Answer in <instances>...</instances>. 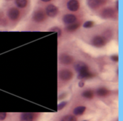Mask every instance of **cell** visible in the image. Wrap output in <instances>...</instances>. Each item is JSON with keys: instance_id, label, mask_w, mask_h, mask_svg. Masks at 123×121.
Masks as SVG:
<instances>
[{"instance_id": "cb8c5ba5", "label": "cell", "mask_w": 123, "mask_h": 121, "mask_svg": "<svg viewBox=\"0 0 123 121\" xmlns=\"http://www.w3.org/2000/svg\"><path fill=\"white\" fill-rule=\"evenodd\" d=\"M6 117V113H0V121H4Z\"/></svg>"}, {"instance_id": "603a6c76", "label": "cell", "mask_w": 123, "mask_h": 121, "mask_svg": "<svg viewBox=\"0 0 123 121\" xmlns=\"http://www.w3.org/2000/svg\"><path fill=\"white\" fill-rule=\"evenodd\" d=\"M111 59L115 62H117L119 61V57H118L117 55H113V56H111Z\"/></svg>"}, {"instance_id": "9a60e30c", "label": "cell", "mask_w": 123, "mask_h": 121, "mask_svg": "<svg viewBox=\"0 0 123 121\" xmlns=\"http://www.w3.org/2000/svg\"><path fill=\"white\" fill-rule=\"evenodd\" d=\"M79 23H72L66 27V30L68 32H74L79 27Z\"/></svg>"}, {"instance_id": "7402d4cb", "label": "cell", "mask_w": 123, "mask_h": 121, "mask_svg": "<svg viewBox=\"0 0 123 121\" xmlns=\"http://www.w3.org/2000/svg\"><path fill=\"white\" fill-rule=\"evenodd\" d=\"M66 105H67V102H61V103L58 104V110H61L62 109L64 108V107H65Z\"/></svg>"}, {"instance_id": "ffe728a7", "label": "cell", "mask_w": 123, "mask_h": 121, "mask_svg": "<svg viewBox=\"0 0 123 121\" xmlns=\"http://www.w3.org/2000/svg\"><path fill=\"white\" fill-rule=\"evenodd\" d=\"M94 25V22H92V21H86V22H85L84 23L83 27H84V28H90V27H93Z\"/></svg>"}, {"instance_id": "8992f818", "label": "cell", "mask_w": 123, "mask_h": 121, "mask_svg": "<svg viewBox=\"0 0 123 121\" xmlns=\"http://www.w3.org/2000/svg\"><path fill=\"white\" fill-rule=\"evenodd\" d=\"M115 10L111 8V7H107V8H105L101 15L103 18H105V19H109V18H112L115 16Z\"/></svg>"}, {"instance_id": "5b68a950", "label": "cell", "mask_w": 123, "mask_h": 121, "mask_svg": "<svg viewBox=\"0 0 123 121\" xmlns=\"http://www.w3.org/2000/svg\"><path fill=\"white\" fill-rule=\"evenodd\" d=\"M74 68L76 69V71L79 74V73H81V72H84V71H89V67L88 66L82 62V61H78L75 64V66H74Z\"/></svg>"}, {"instance_id": "277c9868", "label": "cell", "mask_w": 123, "mask_h": 121, "mask_svg": "<svg viewBox=\"0 0 123 121\" xmlns=\"http://www.w3.org/2000/svg\"><path fill=\"white\" fill-rule=\"evenodd\" d=\"M46 13L50 17H54L57 15L58 12V9L56 6L53 5V4H49L47 6L46 9Z\"/></svg>"}, {"instance_id": "484cf974", "label": "cell", "mask_w": 123, "mask_h": 121, "mask_svg": "<svg viewBox=\"0 0 123 121\" xmlns=\"http://www.w3.org/2000/svg\"><path fill=\"white\" fill-rule=\"evenodd\" d=\"M116 7H117V10H118V0L116 1Z\"/></svg>"}, {"instance_id": "6da1fadb", "label": "cell", "mask_w": 123, "mask_h": 121, "mask_svg": "<svg viewBox=\"0 0 123 121\" xmlns=\"http://www.w3.org/2000/svg\"><path fill=\"white\" fill-rule=\"evenodd\" d=\"M106 43H107V39L105 38V36L97 35L94 37L92 40V44L97 48L105 46Z\"/></svg>"}, {"instance_id": "83f0119b", "label": "cell", "mask_w": 123, "mask_h": 121, "mask_svg": "<svg viewBox=\"0 0 123 121\" xmlns=\"http://www.w3.org/2000/svg\"></svg>"}, {"instance_id": "5bb4252c", "label": "cell", "mask_w": 123, "mask_h": 121, "mask_svg": "<svg viewBox=\"0 0 123 121\" xmlns=\"http://www.w3.org/2000/svg\"><path fill=\"white\" fill-rule=\"evenodd\" d=\"M94 76V75L89 72V71H84V72H81V73H79V76H78V78L79 79H89V78H91Z\"/></svg>"}, {"instance_id": "ba28073f", "label": "cell", "mask_w": 123, "mask_h": 121, "mask_svg": "<svg viewBox=\"0 0 123 121\" xmlns=\"http://www.w3.org/2000/svg\"><path fill=\"white\" fill-rule=\"evenodd\" d=\"M19 9H17V8H11L9 9V10L8 11V17L10 19L12 20H16L19 17Z\"/></svg>"}, {"instance_id": "7c38bea8", "label": "cell", "mask_w": 123, "mask_h": 121, "mask_svg": "<svg viewBox=\"0 0 123 121\" xmlns=\"http://www.w3.org/2000/svg\"><path fill=\"white\" fill-rule=\"evenodd\" d=\"M33 114L30 113H22L20 116V121H33Z\"/></svg>"}, {"instance_id": "9c48e42d", "label": "cell", "mask_w": 123, "mask_h": 121, "mask_svg": "<svg viewBox=\"0 0 123 121\" xmlns=\"http://www.w3.org/2000/svg\"><path fill=\"white\" fill-rule=\"evenodd\" d=\"M76 20H77V17L72 14H67L64 15L63 17V21L66 25H70L74 23Z\"/></svg>"}, {"instance_id": "d6986e66", "label": "cell", "mask_w": 123, "mask_h": 121, "mask_svg": "<svg viewBox=\"0 0 123 121\" xmlns=\"http://www.w3.org/2000/svg\"><path fill=\"white\" fill-rule=\"evenodd\" d=\"M61 121H77L76 118L74 115H68L64 116L62 119Z\"/></svg>"}, {"instance_id": "3957f363", "label": "cell", "mask_w": 123, "mask_h": 121, "mask_svg": "<svg viewBox=\"0 0 123 121\" xmlns=\"http://www.w3.org/2000/svg\"><path fill=\"white\" fill-rule=\"evenodd\" d=\"M60 62L64 65H69L74 61V58L68 53H62L59 56Z\"/></svg>"}, {"instance_id": "52a82bcc", "label": "cell", "mask_w": 123, "mask_h": 121, "mask_svg": "<svg viewBox=\"0 0 123 121\" xmlns=\"http://www.w3.org/2000/svg\"><path fill=\"white\" fill-rule=\"evenodd\" d=\"M45 15L43 10H37L33 14V19L36 22H42L44 21Z\"/></svg>"}, {"instance_id": "d4e9b609", "label": "cell", "mask_w": 123, "mask_h": 121, "mask_svg": "<svg viewBox=\"0 0 123 121\" xmlns=\"http://www.w3.org/2000/svg\"><path fill=\"white\" fill-rule=\"evenodd\" d=\"M79 87H83L84 86V82L83 81H80L79 83Z\"/></svg>"}, {"instance_id": "e0dca14e", "label": "cell", "mask_w": 123, "mask_h": 121, "mask_svg": "<svg viewBox=\"0 0 123 121\" xmlns=\"http://www.w3.org/2000/svg\"><path fill=\"white\" fill-rule=\"evenodd\" d=\"M81 95H82V97H84L86 99L91 100L94 97V92H93V91H92L90 89H87V90L84 91L82 92Z\"/></svg>"}, {"instance_id": "7a4b0ae2", "label": "cell", "mask_w": 123, "mask_h": 121, "mask_svg": "<svg viewBox=\"0 0 123 121\" xmlns=\"http://www.w3.org/2000/svg\"><path fill=\"white\" fill-rule=\"evenodd\" d=\"M59 77L63 81H69L73 78V73L70 70L64 69L59 71Z\"/></svg>"}, {"instance_id": "ac0fdd59", "label": "cell", "mask_w": 123, "mask_h": 121, "mask_svg": "<svg viewBox=\"0 0 123 121\" xmlns=\"http://www.w3.org/2000/svg\"><path fill=\"white\" fill-rule=\"evenodd\" d=\"M17 6L19 8H24L27 6V0H15Z\"/></svg>"}, {"instance_id": "44dd1931", "label": "cell", "mask_w": 123, "mask_h": 121, "mask_svg": "<svg viewBox=\"0 0 123 121\" xmlns=\"http://www.w3.org/2000/svg\"><path fill=\"white\" fill-rule=\"evenodd\" d=\"M50 31H51V32H56L58 33V37L61 36V29L60 27H54L51 28V29L50 30Z\"/></svg>"}, {"instance_id": "8fae6325", "label": "cell", "mask_w": 123, "mask_h": 121, "mask_svg": "<svg viewBox=\"0 0 123 121\" xmlns=\"http://www.w3.org/2000/svg\"><path fill=\"white\" fill-rule=\"evenodd\" d=\"M79 2L78 0H70L67 3L68 9L71 12H76L79 9Z\"/></svg>"}, {"instance_id": "30bf717a", "label": "cell", "mask_w": 123, "mask_h": 121, "mask_svg": "<svg viewBox=\"0 0 123 121\" xmlns=\"http://www.w3.org/2000/svg\"><path fill=\"white\" fill-rule=\"evenodd\" d=\"M88 5L92 9H97L99 6L104 5L106 3V0H88Z\"/></svg>"}, {"instance_id": "4316f807", "label": "cell", "mask_w": 123, "mask_h": 121, "mask_svg": "<svg viewBox=\"0 0 123 121\" xmlns=\"http://www.w3.org/2000/svg\"><path fill=\"white\" fill-rule=\"evenodd\" d=\"M41 1H43L44 2H48V1H50V0H41Z\"/></svg>"}, {"instance_id": "2e32d148", "label": "cell", "mask_w": 123, "mask_h": 121, "mask_svg": "<svg viewBox=\"0 0 123 121\" xmlns=\"http://www.w3.org/2000/svg\"><path fill=\"white\" fill-rule=\"evenodd\" d=\"M97 93L98 96H99V97H105L109 94V90L105 87H101L97 89Z\"/></svg>"}, {"instance_id": "4fadbf2b", "label": "cell", "mask_w": 123, "mask_h": 121, "mask_svg": "<svg viewBox=\"0 0 123 121\" xmlns=\"http://www.w3.org/2000/svg\"><path fill=\"white\" fill-rule=\"evenodd\" d=\"M86 108L85 106H79L74 110V114L75 115H81L86 111Z\"/></svg>"}]
</instances>
